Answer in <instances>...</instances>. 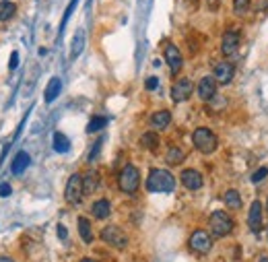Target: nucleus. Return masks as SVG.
Wrapping results in <instances>:
<instances>
[{"label":"nucleus","mask_w":268,"mask_h":262,"mask_svg":"<svg viewBox=\"0 0 268 262\" xmlns=\"http://www.w3.org/2000/svg\"><path fill=\"white\" fill-rule=\"evenodd\" d=\"M149 192H173L176 190V178L167 169H151L147 178Z\"/></svg>","instance_id":"1"},{"label":"nucleus","mask_w":268,"mask_h":262,"mask_svg":"<svg viewBox=\"0 0 268 262\" xmlns=\"http://www.w3.org/2000/svg\"><path fill=\"white\" fill-rule=\"evenodd\" d=\"M208 229H211V235L213 237H227L233 233L235 229V221L229 213L225 211H215L208 219Z\"/></svg>","instance_id":"2"},{"label":"nucleus","mask_w":268,"mask_h":262,"mask_svg":"<svg viewBox=\"0 0 268 262\" xmlns=\"http://www.w3.org/2000/svg\"><path fill=\"white\" fill-rule=\"evenodd\" d=\"M192 143L198 151H200L202 155H211L217 151V147H219V139H217V134L211 130V128H196L192 132Z\"/></svg>","instance_id":"3"},{"label":"nucleus","mask_w":268,"mask_h":262,"mask_svg":"<svg viewBox=\"0 0 268 262\" xmlns=\"http://www.w3.org/2000/svg\"><path fill=\"white\" fill-rule=\"evenodd\" d=\"M118 186L126 194H134L138 186H141V172L134 165H126L118 176Z\"/></svg>","instance_id":"4"},{"label":"nucleus","mask_w":268,"mask_h":262,"mask_svg":"<svg viewBox=\"0 0 268 262\" xmlns=\"http://www.w3.org/2000/svg\"><path fill=\"white\" fill-rule=\"evenodd\" d=\"M190 250L196 254H208L213 250V235L211 231H206V229H196L192 235H190Z\"/></svg>","instance_id":"5"},{"label":"nucleus","mask_w":268,"mask_h":262,"mask_svg":"<svg viewBox=\"0 0 268 262\" xmlns=\"http://www.w3.org/2000/svg\"><path fill=\"white\" fill-rule=\"evenodd\" d=\"M83 194H85V188H83V176L80 174H73L66 182V188H64V198L66 202L71 204H78L83 200Z\"/></svg>","instance_id":"6"},{"label":"nucleus","mask_w":268,"mask_h":262,"mask_svg":"<svg viewBox=\"0 0 268 262\" xmlns=\"http://www.w3.org/2000/svg\"><path fill=\"white\" fill-rule=\"evenodd\" d=\"M101 240L114 246V248H118V250H124L128 246V235L120 229L118 225H106L101 229Z\"/></svg>","instance_id":"7"},{"label":"nucleus","mask_w":268,"mask_h":262,"mask_svg":"<svg viewBox=\"0 0 268 262\" xmlns=\"http://www.w3.org/2000/svg\"><path fill=\"white\" fill-rule=\"evenodd\" d=\"M194 91V83L190 81V78H178L176 83H173L171 87V99L176 101V104H182V101H186Z\"/></svg>","instance_id":"8"},{"label":"nucleus","mask_w":268,"mask_h":262,"mask_svg":"<svg viewBox=\"0 0 268 262\" xmlns=\"http://www.w3.org/2000/svg\"><path fill=\"white\" fill-rule=\"evenodd\" d=\"M239 33L235 29H229L225 31V36L223 39H221V52H223V56H227V58H231V56H235L237 50H239Z\"/></svg>","instance_id":"9"},{"label":"nucleus","mask_w":268,"mask_h":262,"mask_svg":"<svg viewBox=\"0 0 268 262\" xmlns=\"http://www.w3.org/2000/svg\"><path fill=\"white\" fill-rule=\"evenodd\" d=\"M165 62L169 64L171 75H178V73L182 71V66H184L182 54H180V50H178L173 43H167V45H165Z\"/></svg>","instance_id":"10"},{"label":"nucleus","mask_w":268,"mask_h":262,"mask_svg":"<svg viewBox=\"0 0 268 262\" xmlns=\"http://www.w3.org/2000/svg\"><path fill=\"white\" fill-rule=\"evenodd\" d=\"M215 81L221 83V85H229L233 81V76H235V66L229 64V62H219L215 64Z\"/></svg>","instance_id":"11"},{"label":"nucleus","mask_w":268,"mask_h":262,"mask_svg":"<svg viewBox=\"0 0 268 262\" xmlns=\"http://www.w3.org/2000/svg\"><path fill=\"white\" fill-rule=\"evenodd\" d=\"M217 95V81L215 76H202L198 83V97L202 101H211Z\"/></svg>","instance_id":"12"},{"label":"nucleus","mask_w":268,"mask_h":262,"mask_svg":"<svg viewBox=\"0 0 268 262\" xmlns=\"http://www.w3.org/2000/svg\"><path fill=\"white\" fill-rule=\"evenodd\" d=\"M180 180H182V184L188 188V190H200L202 184H204L202 174L196 172V169H184L182 176H180Z\"/></svg>","instance_id":"13"},{"label":"nucleus","mask_w":268,"mask_h":262,"mask_svg":"<svg viewBox=\"0 0 268 262\" xmlns=\"http://www.w3.org/2000/svg\"><path fill=\"white\" fill-rule=\"evenodd\" d=\"M262 202L260 200H254L250 204V213H248V225H250V229L252 231H260L262 229Z\"/></svg>","instance_id":"14"},{"label":"nucleus","mask_w":268,"mask_h":262,"mask_svg":"<svg viewBox=\"0 0 268 262\" xmlns=\"http://www.w3.org/2000/svg\"><path fill=\"white\" fill-rule=\"evenodd\" d=\"M91 213H93V217L99 219V221L108 219L110 215H112V204H110V200H106V198L95 200V202L91 204Z\"/></svg>","instance_id":"15"},{"label":"nucleus","mask_w":268,"mask_h":262,"mask_svg":"<svg viewBox=\"0 0 268 262\" xmlns=\"http://www.w3.org/2000/svg\"><path fill=\"white\" fill-rule=\"evenodd\" d=\"M29 163H31V157L25 151H19L13 159V163H10V172H13L15 176H21L29 167Z\"/></svg>","instance_id":"16"},{"label":"nucleus","mask_w":268,"mask_h":262,"mask_svg":"<svg viewBox=\"0 0 268 262\" xmlns=\"http://www.w3.org/2000/svg\"><path fill=\"white\" fill-rule=\"evenodd\" d=\"M171 122V113L167 110H161V112H155L153 116H151V126L155 130H165Z\"/></svg>","instance_id":"17"},{"label":"nucleus","mask_w":268,"mask_h":262,"mask_svg":"<svg viewBox=\"0 0 268 262\" xmlns=\"http://www.w3.org/2000/svg\"><path fill=\"white\" fill-rule=\"evenodd\" d=\"M60 91H62V81L58 76L50 78V83L48 87H45V93H43V99H45V104H52V101L60 95Z\"/></svg>","instance_id":"18"},{"label":"nucleus","mask_w":268,"mask_h":262,"mask_svg":"<svg viewBox=\"0 0 268 262\" xmlns=\"http://www.w3.org/2000/svg\"><path fill=\"white\" fill-rule=\"evenodd\" d=\"M83 188H85V194H93L97 188H99V174L97 172H87L83 176Z\"/></svg>","instance_id":"19"},{"label":"nucleus","mask_w":268,"mask_h":262,"mask_svg":"<svg viewBox=\"0 0 268 262\" xmlns=\"http://www.w3.org/2000/svg\"><path fill=\"white\" fill-rule=\"evenodd\" d=\"M85 48V31L83 29H77L75 33V37H73V48H71V58H78L80 52H83Z\"/></svg>","instance_id":"20"},{"label":"nucleus","mask_w":268,"mask_h":262,"mask_svg":"<svg viewBox=\"0 0 268 262\" xmlns=\"http://www.w3.org/2000/svg\"><path fill=\"white\" fill-rule=\"evenodd\" d=\"M54 151L56 153H68V149H71V141H68V136L64 132H54Z\"/></svg>","instance_id":"21"},{"label":"nucleus","mask_w":268,"mask_h":262,"mask_svg":"<svg viewBox=\"0 0 268 262\" xmlns=\"http://www.w3.org/2000/svg\"><path fill=\"white\" fill-rule=\"evenodd\" d=\"M223 200H225L227 207L233 209V211L241 209V204H243V198H241V194H239L237 190H227L225 194H223Z\"/></svg>","instance_id":"22"},{"label":"nucleus","mask_w":268,"mask_h":262,"mask_svg":"<svg viewBox=\"0 0 268 262\" xmlns=\"http://www.w3.org/2000/svg\"><path fill=\"white\" fill-rule=\"evenodd\" d=\"M78 233H80V240L85 244L93 242V229H91V223L85 217H78Z\"/></svg>","instance_id":"23"},{"label":"nucleus","mask_w":268,"mask_h":262,"mask_svg":"<svg viewBox=\"0 0 268 262\" xmlns=\"http://www.w3.org/2000/svg\"><path fill=\"white\" fill-rule=\"evenodd\" d=\"M141 145L145 147V149H149V151H155L157 147H159V136H157V132H155V130L145 132V134L141 136Z\"/></svg>","instance_id":"24"},{"label":"nucleus","mask_w":268,"mask_h":262,"mask_svg":"<svg viewBox=\"0 0 268 262\" xmlns=\"http://www.w3.org/2000/svg\"><path fill=\"white\" fill-rule=\"evenodd\" d=\"M184 151L180 149V147H169V151H167V155H165V161L169 163V165H180V163H184Z\"/></svg>","instance_id":"25"},{"label":"nucleus","mask_w":268,"mask_h":262,"mask_svg":"<svg viewBox=\"0 0 268 262\" xmlns=\"http://www.w3.org/2000/svg\"><path fill=\"white\" fill-rule=\"evenodd\" d=\"M17 13V6L15 2H10V0H4V2H0V21H10Z\"/></svg>","instance_id":"26"},{"label":"nucleus","mask_w":268,"mask_h":262,"mask_svg":"<svg viewBox=\"0 0 268 262\" xmlns=\"http://www.w3.org/2000/svg\"><path fill=\"white\" fill-rule=\"evenodd\" d=\"M106 126H108V118H106V116H93L91 122L87 124V132H89V134L99 132V130H103Z\"/></svg>","instance_id":"27"},{"label":"nucleus","mask_w":268,"mask_h":262,"mask_svg":"<svg viewBox=\"0 0 268 262\" xmlns=\"http://www.w3.org/2000/svg\"><path fill=\"white\" fill-rule=\"evenodd\" d=\"M250 10V0H233V13L235 15H246Z\"/></svg>","instance_id":"28"},{"label":"nucleus","mask_w":268,"mask_h":262,"mask_svg":"<svg viewBox=\"0 0 268 262\" xmlns=\"http://www.w3.org/2000/svg\"><path fill=\"white\" fill-rule=\"evenodd\" d=\"M77 4H78V0H71V4L66 6V13H64V19H62V23H60V33L64 31V27H66V23H68V19H71V15H73V10L77 8Z\"/></svg>","instance_id":"29"},{"label":"nucleus","mask_w":268,"mask_h":262,"mask_svg":"<svg viewBox=\"0 0 268 262\" xmlns=\"http://www.w3.org/2000/svg\"><path fill=\"white\" fill-rule=\"evenodd\" d=\"M264 178H268V167H260V169H256V172L252 174V182H254V184H258V182H262Z\"/></svg>","instance_id":"30"},{"label":"nucleus","mask_w":268,"mask_h":262,"mask_svg":"<svg viewBox=\"0 0 268 262\" xmlns=\"http://www.w3.org/2000/svg\"><path fill=\"white\" fill-rule=\"evenodd\" d=\"M145 87H147V91H155V89L159 87V78H157V76H149L147 83H145Z\"/></svg>","instance_id":"31"},{"label":"nucleus","mask_w":268,"mask_h":262,"mask_svg":"<svg viewBox=\"0 0 268 262\" xmlns=\"http://www.w3.org/2000/svg\"><path fill=\"white\" fill-rule=\"evenodd\" d=\"M10 192H13V188H10L6 182H2L0 184V198H6V196H10Z\"/></svg>","instance_id":"32"},{"label":"nucleus","mask_w":268,"mask_h":262,"mask_svg":"<svg viewBox=\"0 0 268 262\" xmlns=\"http://www.w3.org/2000/svg\"><path fill=\"white\" fill-rule=\"evenodd\" d=\"M17 66H19V52H13L10 54V60H8V68L10 71H15Z\"/></svg>","instance_id":"33"},{"label":"nucleus","mask_w":268,"mask_h":262,"mask_svg":"<svg viewBox=\"0 0 268 262\" xmlns=\"http://www.w3.org/2000/svg\"><path fill=\"white\" fill-rule=\"evenodd\" d=\"M101 143H103V139H99L95 145H93V151L89 153V161H93V159L97 157V153H99V147H101Z\"/></svg>","instance_id":"34"},{"label":"nucleus","mask_w":268,"mask_h":262,"mask_svg":"<svg viewBox=\"0 0 268 262\" xmlns=\"http://www.w3.org/2000/svg\"><path fill=\"white\" fill-rule=\"evenodd\" d=\"M56 229H58V237H60V240H66V237H68V231H66V227H64V225H58Z\"/></svg>","instance_id":"35"},{"label":"nucleus","mask_w":268,"mask_h":262,"mask_svg":"<svg viewBox=\"0 0 268 262\" xmlns=\"http://www.w3.org/2000/svg\"><path fill=\"white\" fill-rule=\"evenodd\" d=\"M0 262H13V258H8V256H0Z\"/></svg>","instance_id":"36"},{"label":"nucleus","mask_w":268,"mask_h":262,"mask_svg":"<svg viewBox=\"0 0 268 262\" xmlns=\"http://www.w3.org/2000/svg\"><path fill=\"white\" fill-rule=\"evenodd\" d=\"M256 262H268V258H266V256H260V258L256 260Z\"/></svg>","instance_id":"37"},{"label":"nucleus","mask_w":268,"mask_h":262,"mask_svg":"<svg viewBox=\"0 0 268 262\" xmlns=\"http://www.w3.org/2000/svg\"><path fill=\"white\" fill-rule=\"evenodd\" d=\"M80 262H97V260H93V258H83Z\"/></svg>","instance_id":"38"},{"label":"nucleus","mask_w":268,"mask_h":262,"mask_svg":"<svg viewBox=\"0 0 268 262\" xmlns=\"http://www.w3.org/2000/svg\"><path fill=\"white\" fill-rule=\"evenodd\" d=\"M266 209H268V204H266Z\"/></svg>","instance_id":"39"}]
</instances>
